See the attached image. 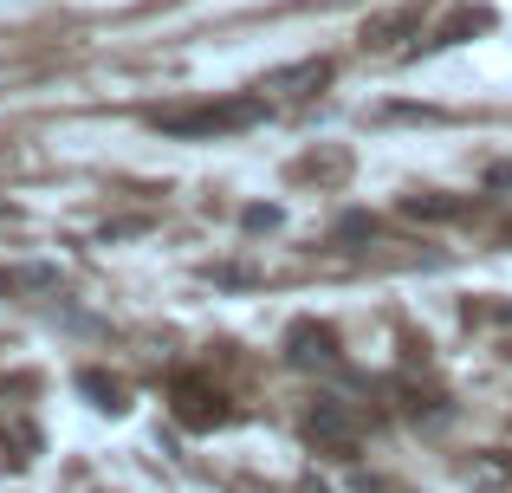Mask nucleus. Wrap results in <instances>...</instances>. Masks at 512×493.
I'll return each instance as SVG.
<instances>
[{"label": "nucleus", "instance_id": "nucleus-1", "mask_svg": "<svg viewBox=\"0 0 512 493\" xmlns=\"http://www.w3.org/2000/svg\"><path fill=\"white\" fill-rule=\"evenodd\" d=\"M266 117H273V98L266 91H240V98H214V104H175V111H156L150 124L163 137L208 143V137H240V130L266 124Z\"/></svg>", "mask_w": 512, "mask_h": 493}, {"label": "nucleus", "instance_id": "nucleus-2", "mask_svg": "<svg viewBox=\"0 0 512 493\" xmlns=\"http://www.w3.org/2000/svg\"><path fill=\"white\" fill-rule=\"evenodd\" d=\"M357 409L350 403H338V396H318L312 409H305V435H312L318 448H338V455H350V448H357Z\"/></svg>", "mask_w": 512, "mask_h": 493}, {"label": "nucleus", "instance_id": "nucleus-3", "mask_svg": "<svg viewBox=\"0 0 512 493\" xmlns=\"http://www.w3.org/2000/svg\"><path fill=\"white\" fill-rule=\"evenodd\" d=\"M325 85H331V59H305V65H286V72H273L260 91L273 98V111H279V104H312Z\"/></svg>", "mask_w": 512, "mask_h": 493}, {"label": "nucleus", "instance_id": "nucleus-4", "mask_svg": "<svg viewBox=\"0 0 512 493\" xmlns=\"http://www.w3.org/2000/svg\"><path fill=\"white\" fill-rule=\"evenodd\" d=\"M286 357L299 370H331V364H338V331L318 325V318H299V325L286 331Z\"/></svg>", "mask_w": 512, "mask_h": 493}, {"label": "nucleus", "instance_id": "nucleus-5", "mask_svg": "<svg viewBox=\"0 0 512 493\" xmlns=\"http://www.w3.org/2000/svg\"><path fill=\"white\" fill-rule=\"evenodd\" d=\"M0 292L7 299H59L65 279L59 266H0Z\"/></svg>", "mask_w": 512, "mask_h": 493}, {"label": "nucleus", "instance_id": "nucleus-6", "mask_svg": "<svg viewBox=\"0 0 512 493\" xmlns=\"http://www.w3.org/2000/svg\"><path fill=\"white\" fill-rule=\"evenodd\" d=\"M409 33H422V0H409V7L370 20V26H363V46H370V52H389L396 39H409Z\"/></svg>", "mask_w": 512, "mask_h": 493}, {"label": "nucleus", "instance_id": "nucleus-7", "mask_svg": "<svg viewBox=\"0 0 512 493\" xmlns=\"http://www.w3.org/2000/svg\"><path fill=\"white\" fill-rule=\"evenodd\" d=\"M487 26H493V13H487V7H454L448 20H441L435 33H428V46H461V39L487 33Z\"/></svg>", "mask_w": 512, "mask_h": 493}, {"label": "nucleus", "instance_id": "nucleus-8", "mask_svg": "<svg viewBox=\"0 0 512 493\" xmlns=\"http://www.w3.org/2000/svg\"><path fill=\"white\" fill-rule=\"evenodd\" d=\"M175 416H182L188 429H208V422H227V403H221V396H208L201 383H182V403H175Z\"/></svg>", "mask_w": 512, "mask_h": 493}, {"label": "nucleus", "instance_id": "nucleus-9", "mask_svg": "<svg viewBox=\"0 0 512 493\" xmlns=\"http://www.w3.org/2000/svg\"><path fill=\"white\" fill-rule=\"evenodd\" d=\"M402 215H415V221H461V215H474V202H454V195H402Z\"/></svg>", "mask_w": 512, "mask_h": 493}, {"label": "nucleus", "instance_id": "nucleus-10", "mask_svg": "<svg viewBox=\"0 0 512 493\" xmlns=\"http://www.w3.org/2000/svg\"><path fill=\"white\" fill-rule=\"evenodd\" d=\"M78 390H85V396H98V409H104V416H117V409H124V383H111L104 370H85V377H78Z\"/></svg>", "mask_w": 512, "mask_h": 493}, {"label": "nucleus", "instance_id": "nucleus-11", "mask_svg": "<svg viewBox=\"0 0 512 493\" xmlns=\"http://www.w3.org/2000/svg\"><path fill=\"white\" fill-rule=\"evenodd\" d=\"M402 396H409L415 422H448V396H422V390H402Z\"/></svg>", "mask_w": 512, "mask_h": 493}, {"label": "nucleus", "instance_id": "nucleus-12", "mask_svg": "<svg viewBox=\"0 0 512 493\" xmlns=\"http://www.w3.org/2000/svg\"><path fill=\"white\" fill-rule=\"evenodd\" d=\"M299 176H325V182H338V176H344V156H325V163H318V156H305Z\"/></svg>", "mask_w": 512, "mask_h": 493}]
</instances>
